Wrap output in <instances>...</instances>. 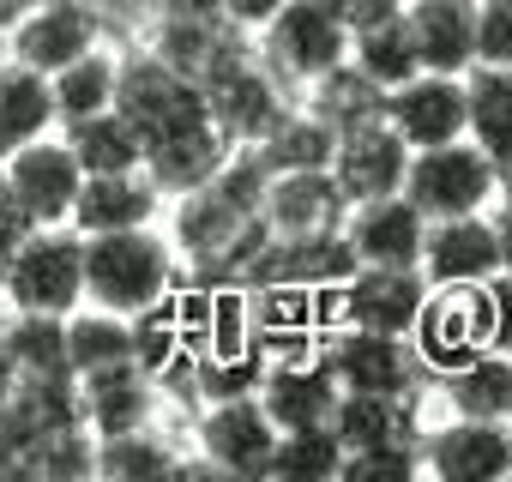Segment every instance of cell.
<instances>
[{
	"label": "cell",
	"instance_id": "cell-35",
	"mask_svg": "<svg viewBox=\"0 0 512 482\" xmlns=\"http://www.w3.org/2000/svg\"><path fill=\"white\" fill-rule=\"evenodd\" d=\"M115 67H121V55H109L103 43L85 49V55H73L67 67H55V73H49L55 121H79V115L109 109V103H115Z\"/></svg>",
	"mask_w": 512,
	"mask_h": 482
},
{
	"label": "cell",
	"instance_id": "cell-5",
	"mask_svg": "<svg viewBox=\"0 0 512 482\" xmlns=\"http://www.w3.org/2000/svg\"><path fill=\"white\" fill-rule=\"evenodd\" d=\"M260 67L278 73L284 85H308L326 67L350 55V31L320 7V0H284V7L260 25Z\"/></svg>",
	"mask_w": 512,
	"mask_h": 482
},
{
	"label": "cell",
	"instance_id": "cell-13",
	"mask_svg": "<svg viewBox=\"0 0 512 482\" xmlns=\"http://www.w3.org/2000/svg\"><path fill=\"white\" fill-rule=\"evenodd\" d=\"M416 266H422L428 290H470V284H488V278L500 272V235H494V217H482V211L434 217Z\"/></svg>",
	"mask_w": 512,
	"mask_h": 482
},
{
	"label": "cell",
	"instance_id": "cell-12",
	"mask_svg": "<svg viewBox=\"0 0 512 482\" xmlns=\"http://www.w3.org/2000/svg\"><path fill=\"white\" fill-rule=\"evenodd\" d=\"M284 109H290V103H284V79L266 73L260 55L235 61L229 73H217V79L205 85V115H211V127H217L229 145H260V139L278 127Z\"/></svg>",
	"mask_w": 512,
	"mask_h": 482
},
{
	"label": "cell",
	"instance_id": "cell-38",
	"mask_svg": "<svg viewBox=\"0 0 512 482\" xmlns=\"http://www.w3.org/2000/svg\"><path fill=\"white\" fill-rule=\"evenodd\" d=\"M338 464H344V446H338L332 422H314V428H278L272 476H284V482H332Z\"/></svg>",
	"mask_w": 512,
	"mask_h": 482
},
{
	"label": "cell",
	"instance_id": "cell-52",
	"mask_svg": "<svg viewBox=\"0 0 512 482\" xmlns=\"http://www.w3.org/2000/svg\"><path fill=\"white\" fill-rule=\"evenodd\" d=\"M19 7H37V0H19Z\"/></svg>",
	"mask_w": 512,
	"mask_h": 482
},
{
	"label": "cell",
	"instance_id": "cell-39",
	"mask_svg": "<svg viewBox=\"0 0 512 482\" xmlns=\"http://www.w3.org/2000/svg\"><path fill=\"white\" fill-rule=\"evenodd\" d=\"M338 476L344 482H410L422 476V440H380V446L344 452Z\"/></svg>",
	"mask_w": 512,
	"mask_h": 482
},
{
	"label": "cell",
	"instance_id": "cell-31",
	"mask_svg": "<svg viewBox=\"0 0 512 482\" xmlns=\"http://www.w3.org/2000/svg\"><path fill=\"white\" fill-rule=\"evenodd\" d=\"M55 133V91H49V73H31L19 61L0 67V157Z\"/></svg>",
	"mask_w": 512,
	"mask_h": 482
},
{
	"label": "cell",
	"instance_id": "cell-20",
	"mask_svg": "<svg viewBox=\"0 0 512 482\" xmlns=\"http://www.w3.org/2000/svg\"><path fill=\"white\" fill-rule=\"evenodd\" d=\"M241 37H247V31H235L223 13H211V19H157V31H151V55H163L175 73H187V79L205 91L217 73H229L235 61L253 55Z\"/></svg>",
	"mask_w": 512,
	"mask_h": 482
},
{
	"label": "cell",
	"instance_id": "cell-3",
	"mask_svg": "<svg viewBox=\"0 0 512 482\" xmlns=\"http://www.w3.org/2000/svg\"><path fill=\"white\" fill-rule=\"evenodd\" d=\"M356 266L344 229H314V235H272L247 254L235 290H296V296H326L344 272Z\"/></svg>",
	"mask_w": 512,
	"mask_h": 482
},
{
	"label": "cell",
	"instance_id": "cell-45",
	"mask_svg": "<svg viewBox=\"0 0 512 482\" xmlns=\"http://www.w3.org/2000/svg\"><path fill=\"white\" fill-rule=\"evenodd\" d=\"M217 7H223V19H229L235 31H260V25L284 7V0H217Z\"/></svg>",
	"mask_w": 512,
	"mask_h": 482
},
{
	"label": "cell",
	"instance_id": "cell-46",
	"mask_svg": "<svg viewBox=\"0 0 512 482\" xmlns=\"http://www.w3.org/2000/svg\"><path fill=\"white\" fill-rule=\"evenodd\" d=\"M151 13L157 19H211L223 7H217V0H151Z\"/></svg>",
	"mask_w": 512,
	"mask_h": 482
},
{
	"label": "cell",
	"instance_id": "cell-25",
	"mask_svg": "<svg viewBox=\"0 0 512 482\" xmlns=\"http://www.w3.org/2000/svg\"><path fill=\"white\" fill-rule=\"evenodd\" d=\"M235 145L211 127V115L205 121H193V127H175V133H163V139H151L145 145V175L163 187V193H193V187H205L217 169H223V157H229Z\"/></svg>",
	"mask_w": 512,
	"mask_h": 482
},
{
	"label": "cell",
	"instance_id": "cell-36",
	"mask_svg": "<svg viewBox=\"0 0 512 482\" xmlns=\"http://www.w3.org/2000/svg\"><path fill=\"white\" fill-rule=\"evenodd\" d=\"M0 350L13 356L19 374H67V320L61 314H7V332H0Z\"/></svg>",
	"mask_w": 512,
	"mask_h": 482
},
{
	"label": "cell",
	"instance_id": "cell-44",
	"mask_svg": "<svg viewBox=\"0 0 512 482\" xmlns=\"http://www.w3.org/2000/svg\"><path fill=\"white\" fill-rule=\"evenodd\" d=\"M320 7L344 25V31H362V25H374V19H386V13H398L404 0H320Z\"/></svg>",
	"mask_w": 512,
	"mask_h": 482
},
{
	"label": "cell",
	"instance_id": "cell-15",
	"mask_svg": "<svg viewBox=\"0 0 512 482\" xmlns=\"http://www.w3.org/2000/svg\"><path fill=\"white\" fill-rule=\"evenodd\" d=\"M386 127L422 151V145H446L464 139V73H416L404 85L386 91Z\"/></svg>",
	"mask_w": 512,
	"mask_h": 482
},
{
	"label": "cell",
	"instance_id": "cell-33",
	"mask_svg": "<svg viewBox=\"0 0 512 482\" xmlns=\"http://www.w3.org/2000/svg\"><path fill=\"white\" fill-rule=\"evenodd\" d=\"M350 61H356L380 91L416 79V73H422V55H416V37H410V25H404V7L386 13V19H374V25H362V31H350Z\"/></svg>",
	"mask_w": 512,
	"mask_h": 482
},
{
	"label": "cell",
	"instance_id": "cell-28",
	"mask_svg": "<svg viewBox=\"0 0 512 482\" xmlns=\"http://www.w3.org/2000/svg\"><path fill=\"white\" fill-rule=\"evenodd\" d=\"M308 109H314L332 133H356V127L386 121V91L344 55L338 67H326L320 79H308Z\"/></svg>",
	"mask_w": 512,
	"mask_h": 482
},
{
	"label": "cell",
	"instance_id": "cell-53",
	"mask_svg": "<svg viewBox=\"0 0 512 482\" xmlns=\"http://www.w3.org/2000/svg\"><path fill=\"white\" fill-rule=\"evenodd\" d=\"M506 422H512V404H506Z\"/></svg>",
	"mask_w": 512,
	"mask_h": 482
},
{
	"label": "cell",
	"instance_id": "cell-6",
	"mask_svg": "<svg viewBox=\"0 0 512 482\" xmlns=\"http://www.w3.org/2000/svg\"><path fill=\"white\" fill-rule=\"evenodd\" d=\"M320 362L332 368L338 392H422L428 368L410 338L392 332H362V326H326L320 332Z\"/></svg>",
	"mask_w": 512,
	"mask_h": 482
},
{
	"label": "cell",
	"instance_id": "cell-18",
	"mask_svg": "<svg viewBox=\"0 0 512 482\" xmlns=\"http://www.w3.org/2000/svg\"><path fill=\"white\" fill-rule=\"evenodd\" d=\"M332 181L344 193V205H362V199H380V193H404V169H410V145L374 121V127H356V133H338L332 145Z\"/></svg>",
	"mask_w": 512,
	"mask_h": 482
},
{
	"label": "cell",
	"instance_id": "cell-24",
	"mask_svg": "<svg viewBox=\"0 0 512 482\" xmlns=\"http://www.w3.org/2000/svg\"><path fill=\"white\" fill-rule=\"evenodd\" d=\"M404 25L428 73L476 67V0H404Z\"/></svg>",
	"mask_w": 512,
	"mask_h": 482
},
{
	"label": "cell",
	"instance_id": "cell-30",
	"mask_svg": "<svg viewBox=\"0 0 512 482\" xmlns=\"http://www.w3.org/2000/svg\"><path fill=\"white\" fill-rule=\"evenodd\" d=\"M464 139L482 145L494 163L512 157V67L476 61L464 73Z\"/></svg>",
	"mask_w": 512,
	"mask_h": 482
},
{
	"label": "cell",
	"instance_id": "cell-50",
	"mask_svg": "<svg viewBox=\"0 0 512 482\" xmlns=\"http://www.w3.org/2000/svg\"><path fill=\"white\" fill-rule=\"evenodd\" d=\"M19 13H25V7H19V0H0V31H7V25H13Z\"/></svg>",
	"mask_w": 512,
	"mask_h": 482
},
{
	"label": "cell",
	"instance_id": "cell-21",
	"mask_svg": "<svg viewBox=\"0 0 512 482\" xmlns=\"http://www.w3.org/2000/svg\"><path fill=\"white\" fill-rule=\"evenodd\" d=\"M163 211V187L145 169H121V175H85L79 199H73V229L79 235H109V229H139L157 223Z\"/></svg>",
	"mask_w": 512,
	"mask_h": 482
},
{
	"label": "cell",
	"instance_id": "cell-29",
	"mask_svg": "<svg viewBox=\"0 0 512 482\" xmlns=\"http://www.w3.org/2000/svg\"><path fill=\"white\" fill-rule=\"evenodd\" d=\"M127 362H139V350H133V320L79 302V308L67 314V368H73L79 380H91V374L127 368Z\"/></svg>",
	"mask_w": 512,
	"mask_h": 482
},
{
	"label": "cell",
	"instance_id": "cell-11",
	"mask_svg": "<svg viewBox=\"0 0 512 482\" xmlns=\"http://www.w3.org/2000/svg\"><path fill=\"white\" fill-rule=\"evenodd\" d=\"M422 470L440 482H500L512 476V422L500 416H452L422 434Z\"/></svg>",
	"mask_w": 512,
	"mask_h": 482
},
{
	"label": "cell",
	"instance_id": "cell-17",
	"mask_svg": "<svg viewBox=\"0 0 512 482\" xmlns=\"http://www.w3.org/2000/svg\"><path fill=\"white\" fill-rule=\"evenodd\" d=\"M344 241L356 266H416L428 241V217L404 193H380L344 211Z\"/></svg>",
	"mask_w": 512,
	"mask_h": 482
},
{
	"label": "cell",
	"instance_id": "cell-2",
	"mask_svg": "<svg viewBox=\"0 0 512 482\" xmlns=\"http://www.w3.org/2000/svg\"><path fill=\"white\" fill-rule=\"evenodd\" d=\"M0 296L25 314H73L85 302V235L73 223H43L0 260Z\"/></svg>",
	"mask_w": 512,
	"mask_h": 482
},
{
	"label": "cell",
	"instance_id": "cell-14",
	"mask_svg": "<svg viewBox=\"0 0 512 482\" xmlns=\"http://www.w3.org/2000/svg\"><path fill=\"white\" fill-rule=\"evenodd\" d=\"M0 169H7V181H13V193H19V205L31 211L37 229L73 217V199H79V187H85V169H79V157L67 151V139H49V133H43V139L7 151V157H0Z\"/></svg>",
	"mask_w": 512,
	"mask_h": 482
},
{
	"label": "cell",
	"instance_id": "cell-1",
	"mask_svg": "<svg viewBox=\"0 0 512 482\" xmlns=\"http://www.w3.org/2000/svg\"><path fill=\"white\" fill-rule=\"evenodd\" d=\"M181 254L169 241L139 223V229H109V235H85V302L109 308V314H145L151 302H163L175 290Z\"/></svg>",
	"mask_w": 512,
	"mask_h": 482
},
{
	"label": "cell",
	"instance_id": "cell-48",
	"mask_svg": "<svg viewBox=\"0 0 512 482\" xmlns=\"http://www.w3.org/2000/svg\"><path fill=\"white\" fill-rule=\"evenodd\" d=\"M13 386H19V368H13V356H7V350H0V410H7Z\"/></svg>",
	"mask_w": 512,
	"mask_h": 482
},
{
	"label": "cell",
	"instance_id": "cell-9",
	"mask_svg": "<svg viewBox=\"0 0 512 482\" xmlns=\"http://www.w3.org/2000/svg\"><path fill=\"white\" fill-rule=\"evenodd\" d=\"M272 446H278V422L266 416V404L241 392V398H205L199 416V452L217 476H272Z\"/></svg>",
	"mask_w": 512,
	"mask_h": 482
},
{
	"label": "cell",
	"instance_id": "cell-34",
	"mask_svg": "<svg viewBox=\"0 0 512 482\" xmlns=\"http://www.w3.org/2000/svg\"><path fill=\"white\" fill-rule=\"evenodd\" d=\"M332 145H338V133L302 103V109H284L278 127L253 145V151H260V163H266L272 175H296V169H326V163H332Z\"/></svg>",
	"mask_w": 512,
	"mask_h": 482
},
{
	"label": "cell",
	"instance_id": "cell-42",
	"mask_svg": "<svg viewBox=\"0 0 512 482\" xmlns=\"http://www.w3.org/2000/svg\"><path fill=\"white\" fill-rule=\"evenodd\" d=\"M31 452H37V434L13 410H0V476H31Z\"/></svg>",
	"mask_w": 512,
	"mask_h": 482
},
{
	"label": "cell",
	"instance_id": "cell-22",
	"mask_svg": "<svg viewBox=\"0 0 512 482\" xmlns=\"http://www.w3.org/2000/svg\"><path fill=\"white\" fill-rule=\"evenodd\" d=\"M344 193L332 181V169H296V175H272L266 199H260V223L272 235H314V229H344Z\"/></svg>",
	"mask_w": 512,
	"mask_h": 482
},
{
	"label": "cell",
	"instance_id": "cell-41",
	"mask_svg": "<svg viewBox=\"0 0 512 482\" xmlns=\"http://www.w3.org/2000/svg\"><path fill=\"white\" fill-rule=\"evenodd\" d=\"M482 320H488V350H512V278L506 272L482 284Z\"/></svg>",
	"mask_w": 512,
	"mask_h": 482
},
{
	"label": "cell",
	"instance_id": "cell-8",
	"mask_svg": "<svg viewBox=\"0 0 512 482\" xmlns=\"http://www.w3.org/2000/svg\"><path fill=\"white\" fill-rule=\"evenodd\" d=\"M326 302H332V326L410 338V326L428 302V278H422V266H350L326 290Z\"/></svg>",
	"mask_w": 512,
	"mask_h": 482
},
{
	"label": "cell",
	"instance_id": "cell-49",
	"mask_svg": "<svg viewBox=\"0 0 512 482\" xmlns=\"http://www.w3.org/2000/svg\"><path fill=\"white\" fill-rule=\"evenodd\" d=\"M494 199H506V205H512V157H506V163H494Z\"/></svg>",
	"mask_w": 512,
	"mask_h": 482
},
{
	"label": "cell",
	"instance_id": "cell-23",
	"mask_svg": "<svg viewBox=\"0 0 512 482\" xmlns=\"http://www.w3.org/2000/svg\"><path fill=\"white\" fill-rule=\"evenodd\" d=\"M332 434L344 452L380 440H422V392H338Z\"/></svg>",
	"mask_w": 512,
	"mask_h": 482
},
{
	"label": "cell",
	"instance_id": "cell-37",
	"mask_svg": "<svg viewBox=\"0 0 512 482\" xmlns=\"http://www.w3.org/2000/svg\"><path fill=\"white\" fill-rule=\"evenodd\" d=\"M175 470H187V452H175L163 434H151V422L97 440V476L133 482V476H175Z\"/></svg>",
	"mask_w": 512,
	"mask_h": 482
},
{
	"label": "cell",
	"instance_id": "cell-19",
	"mask_svg": "<svg viewBox=\"0 0 512 482\" xmlns=\"http://www.w3.org/2000/svg\"><path fill=\"white\" fill-rule=\"evenodd\" d=\"M253 398L266 404V416L278 428H314V422H332L338 380L320 362V350H308V356H266V374H260V386H253Z\"/></svg>",
	"mask_w": 512,
	"mask_h": 482
},
{
	"label": "cell",
	"instance_id": "cell-16",
	"mask_svg": "<svg viewBox=\"0 0 512 482\" xmlns=\"http://www.w3.org/2000/svg\"><path fill=\"white\" fill-rule=\"evenodd\" d=\"M410 344H416L428 374H446V368L470 362L476 350H488L482 284H470V290H428V302H422V314L410 326Z\"/></svg>",
	"mask_w": 512,
	"mask_h": 482
},
{
	"label": "cell",
	"instance_id": "cell-7",
	"mask_svg": "<svg viewBox=\"0 0 512 482\" xmlns=\"http://www.w3.org/2000/svg\"><path fill=\"white\" fill-rule=\"evenodd\" d=\"M115 109H121V115L145 133V145H151V139H163V133H175V127L205 121V91H199L187 73H175L163 55L133 49V55H121V67H115Z\"/></svg>",
	"mask_w": 512,
	"mask_h": 482
},
{
	"label": "cell",
	"instance_id": "cell-10",
	"mask_svg": "<svg viewBox=\"0 0 512 482\" xmlns=\"http://www.w3.org/2000/svg\"><path fill=\"white\" fill-rule=\"evenodd\" d=\"M7 37H13V61L19 67L55 73L73 55H85V49L103 43V13L91 7V0H37V7H25L7 25Z\"/></svg>",
	"mask_w": 512,
	"mask_h": 482
},
{
	"label": "cell",
	"instance_id": "cell-26",
	"mask_svg": "<svg viewBox=\"0 0 512 482\" xmlns=\"http://www.w3.org/2000/svg\"><path fill=\"white\" fill-rule=\"evenodd\" d=\"M61 139L67 151L79 157L85 175H121V169H145V133L109 103L97 115H79V121H61Z\"/></svg>",
	"mask_w": 512,
	"mask_h": 482
},
{
	"label": "cell",
	"instance_id": "cell-4",
	"mask_svg": "<svg viewBox=\"0 0 512 482\" xmlns=\"http://www.w3.org/2000/svg\"><path fill=\"white\" fill-rule=\"evenodd\" d=\"M404 199L434 223V217H464V211H488L494 199V157L470 139H446V145H422L410 151L404 169Z\"/></svg>",
	"mask_w": 512,
	"mask_h": 482
},
{
	"label": "cell",
	"instance_id": "cell-40",
	"mask_svg": "<svg viewBox=\"0 0 512 482\" xmlns=\"http://www.w3.org/2000/svg\"><path fill=\"white\" fill-rule=\"evenodd\" d=\"M476 61L512 67V0H476Z\"/></svg>",
	"mask_w": 512,
	"mask_h": 482
},
{
	"label": "cell",
	"instance_id": "cell-51",
	"mask_svg": "<svg viewBox=\"0 0 512 482\" xmlns=\"http://www.w3.org/2000/svg\"><path fill=\"white\" fill-rule=\"evenodd\" d=\"M7 314H13V308H7V296H0V332H7Z\"/></svg>",
	"mask_w": 512,
	"mask_h": 482
},
{
	"label": "cell",
	"instance_id": "cell-32",
	"mask_svg": "<svg viewBox=\"0 0 512 482\" xmlns=\"http://www.w3.org/2000/svg\"><path fill=\"white\" fill-rule=\"evenodd\" d=\"M440 386H446L452 416H500L506 422V404H512V350H476L470 362L446 368Z\"/></svg>",
	"mask_w": 512,
	"mask_h": 482
},
{
	"label": "cell",
	"instance_id": "cell-43",
	"mask_svg": "<svg viewBox=\"0 0 512 482\" xmlns=\"http://www.w3.org/2000/svg\"><path fill=\"white\" fill-rule=\"evenodd\" d=\"M31 229H37V223H31V211L19 205V193H13V181H7V169H0V260H7Z\"/></svg>",
	"mask_w": 512,
	"mask_h": 482
},
{
	"label": "cell",
	"instance_id": "cell-27",
	"mask_svg": "<svg viewBox=\"0 0 512 482\" xmlns=\"http://www.w3.org/2000/svg\"><path fill=\"white\" fill-rule=\"evenodd\" d=\"M79 398H85V428L103 440V434H127V428H145L151 422V374L139 362L127 368H109V374H91L79 380Z\"/></svg>",
	"mask_w": 512,
	"mask_h": 482
},
{
	"label": "cell",
	"instance_id": "cell-47",
	"mask_svg": "<svg viewBox=\"0 0 512 482\" xmlns=\"http://www.w3.org/2000/svg\"><path fill=\"white\" fill-rule=\"evenodd\" d=\"M494 235H500V272L512 278V205H506V211L494 217Z\"/></svg>",
	"mask_w": 512,
	"mask_h": 482
}]
</instances>
